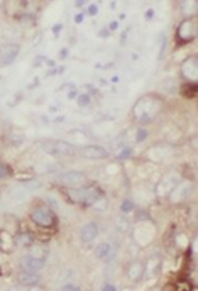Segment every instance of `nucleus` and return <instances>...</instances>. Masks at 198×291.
<instances>
[{
    "mask_svg": "<svg viewBox=\"0 0 198 291\" xmlns=\"http://www.w3.org/2000/svg\"><path fill=\"white\" fill-rule=\"evenodd\" d=\"M161 109V102L153 97V95H147V97L141 98L134 107V115H136L139 124H151L156 115Z\"/></svg>",
    "mask_w": 198,
    "mask_h": 291,
    "instance_id": "f257e3e1",
    "label": "nucleus"
},
{
    "mask_svg": "<svg viewBox=\"0 0 198 291\" xmlns=\"http://www.w3.org/2000/svg\"><path fill=\"white\" fill-rule=\"evenodd\" d=\"M68 197L75 203H82V205H95L98 200L104 198V192L97 184H85V187L78 188H68L66 190Z\"/></svg>",
    "mask_w": 198,
    "mask_h": 291,
    "instance_id": "f03ea898",
    "label": "nucleus"
},
{
    "mask_svg": "<svg viewBox=\"0 0 198 291\" xmlns=\"http://www.w3.org/2000/svg\"><path fill=\"white\" fill-rule=\"evenodd\" d=\"M41 149L50 154L51 157H71L78 154V149L73 144H69L66 141L60 139H47L41 142Z\"/></svg>",
    "mask_w": 198,
    "mask_h": 291,
    "instance_id": "7ed1b4c3",
    "label": "nucleus"
},
{
    "mask_svg": "<svg viewBox=\"0 0 198 291\" xmlns=\"http://www.w3.org/2000/svg\"><path fill=\"white\" fill-rule=\"evenodd\" d=\"M31 220L34 222L37 227L41 229H51L56 224V217L55 211L46 205H36V207L31 210Z\"/></svg>",
    "mask_w": 198,
    "mask_h": 291,
    "instance_id": "20e7f679",
    "label": "nucleus"
},
{
    "mask_svg": "<svg viewBox=\"0 0 198 291\" xmlns=\"http://www.w3.org/2000/svg\"><path fill=\"white\" fill-rule=\"evenodd\" d=\"M56 179H58V183L65 184V187H68V188H78V187H83L88 178L83 171L69 169V171H63Z\"/></svg>",
    "mask_w": 198,
    "mask_h": 291,
    "instance_id": "39448f33",
    "label": "nucleus"
},
{
    "mask_svg": "<svg viewBox=\"0 0 198 291\" xmlns=\"http://www.w3.org/2000/svg\"><path fill=\"white\" fill-rule=\"evenodd\" d=\"M196 36V19H185L183 22L178 25V31H176V38L180 42H190L193 41Z\"/></svg>",
    "mask_w": 198,
    "mask_h": 291,
    "instance_id": "423d86ee",
    "label": "nucleus"
},
{
    "mask_svg": "<svg viewBox=\"0 0 198 291\" xmlns=\"http://www.w3.org/2000/svg\"><path fill=\"white\" fill-rule=\"evenodd\" d=\"M191 192H193V184H191V181H183V179H180L178 184L173 188V192H171L168 197L173 203H181L190 197Z\"/></svg>",
    "mask_w": 198,
    "mask_h": 291,
    "instance_id": "0eeeda50",
    "label": "nucleus"
},
{
    "mask_svg": "<svg viewBox=\"0 0 198 291\" xmlns=\"http://www.w3.org/2000/svg\"><path fill=\"white\" fill-rule=\"evenodd\" d=\"M19 49L20 47L15 42H5V44L0 46V65L2 66L12 65L19 55Z\"/></svg>",
    "mask_w": 198,
    "mask_h": 291,
    "instance_id": "6e6552de",
    "label": "nucleus"
},
{
    "mask_svg": "<svg viewBox=\"0 0 198 291\" xmlns=\"http://www.w3.org/2000/svg\"><path fill=\"white\" fill-rule=\"evenodd\" d=\"M78 154L85 157V160H107L109 157V151L102 146H95V144H88V146H83L78 149Z\"/></svg>",
    "mask_w": 198,
    "mask_h": 291,
    "instance_id": "1a4fd4ad",
    "label": "nucleus"
},
{
    "mask_svg": "<svg viewBox=\"0 0 198 291\" xmlns=\"http://www.w3.org/2000/svg\"><path fill=\"white\" fill-rule=\"evenodd\" d=\"M180 179L181 178L178 176V174H175V173L166 174V176L158 184V195H159V197H166V195H169L171 192H173V188L178 184Z\"/></svg>",
    "mask_w": 198,
    "mask_h": 291,
    "instance_id": "9d476101",
    "label": "nucleus"
},
{
    "mask_svg": "<svg viewBox=\"0 0 198 291\" xmlns=\"http://www.w3.org/2000/svg\"><path fill=\"white\" fill-rule=\"evenodd\" d=\"M181 75L185 76L186 83L191 82V83H196V75H198V63H196V56H191L188 58L183 66H181Z\"/></svg>",
    "mask_w": 198,
    "mask_h": 291,
    "instance_id": "9b49d317",
    "label": "nucleus"
},
{
    "mask_svg": "<svg viewBox=\"0 0 198 291\" xmlns=\"http://www.w3.org/2000/svg\"><path fill=\"white\" fill-rule=\"evenodd\" d=\"M44 264L46 261H42V259H37V257H33V256H24L20 259V268H22V271L26 273H39L44 269Z\"/></svg>",
    "mask_w": 198,
    "mask_h": 291,
    "instance_id": "f8f14e48",
    "label": "nucleus"
},
{
    "mask_svg": "<svg viewBox=\"0 0 198 291\" xmlns=\"http://www.w3.org/2000/svg\"><path fill=\"white\" fill-rule=\"evenodd\" d=\"M98 235V225L97 222H88L82 227L80 230V239H82L83 244H92V242L97 239Z\"/></svg>",
    "mask_w": 198,
    "mask_h": 291,
    "instance_id": "ddd939ff",
    "label": "nucleus"
},
{
    "mask_svg": "<svg viewBox=\"0 0 198 291\" xmlns=\"http://www.w3.org/2000/svg\"><path fill=\"white\" fill-rule=\"evenodd\" d=\"M117 254V246H114L112 242H100V244L95 247V256L98 259H104V261H112Z\"/></svg>",
    "mask_w": 198,
    "mask_h": 291,
    "instance_id": "4468645a",
    "label": "nucleus"
},
{
    "mask_svg": "<svg viewBox=\"0 0 198 291\" xmlns=\"http://www.w3.org/2000/svg\"><path fill=\"white\" fill-rule=\"evenodd\" d=\"M142 276H144V264L139 261L131 262L129 268H127V278H129V281H139V279H142Z\"/></svg>",
    "mask_w": 198,
    "mask_h": 291,
    "instance_id": "2eb2a0df",
    "label": "nucleus"
},
{
    "mask_svg": "<svg viewBox=\"0 0 198 291\" xmlns=\"http://www.w3.org/2000/svg\"><path fill=\"white\" fill-rule=\"evenodd\" d=\"M39 274L36 273H26L22 271L19 274V283L24 284V286H36L37 283H39Z\"/></svg>",
    "mask_w": 198,
    "mask_h": 291,
    "instance_id": "dca6fc26",
    "label": "nucleus"
},
{
    "mask_svg": "<svg viewBox=\"0 0 198 291\" xmlns=\"http://www.w3.org/2000/svg\"><path fill=\"white\" fill-rule=\"evenodd\" d=\"M159 264H161L159 257H156V256L149 257V261L144 264V274H147V276H154V274L159 271Z\"/></svg>",
    "mask_w": 198,
    "mask_h": 291,
    "instance_id": "f3484780",
    "label": "nucleus"
},
{
    "mask_svg": "<svg viewBox=\"0 0 198 291\" xmlns=\"http://www.w3.org/2000/svg\"><path fill=\"white\" fill-rule=\"evenodd\" d=\"M29 256H33V257H37V259H42V261H46V257H47V249H46V247H42V246H37V247H34L33 251H31Z\"/></svg>",
    "mask_w": 198,
    "mask_h": 291,
    "instance_id": "a211bd4d",
    "label": "nucleus"
},
{
    "mask_svg": "<svg viewBox=\"0 0 198 291\" xmlns=\"http://www.w3.org/2000/svg\"><path fill=\"white\" fill-rule=\"evenodd\" d=\"M17 242H19L20 246L29 247V246H33V244H34V239H33V235H31L29 232H24V234H20V235H19Z\"/></svg>",
    "mask_w": 198,
    "mask_h": 291,
    "instance_id": "6ab92c4d",
    "label": "nucleus"
},
{
    "mask_svg": "<svg viewBox=\"0 0 198 291\" xmlns=\"http://www.w3.org/2000/svg\"><path fill=\"white\" fill-rule=\"evenodd\" d=\"M77 103L80 105V107H87V105L90 103V97H88V95H85V93L78 95V97H77Z\"/></svg>",
    "mask_w": 198,
    "mask_h": 291,
    "instance_id": "aec40b11",
    "label": "nucleus"
},
{
    "mask_svg": "<svg viewBox=\"0 0 198 291\" xmlns=\"http://www.w3.org/2000/svg\"><path fill=\"white\" fill-rule=\"evenodd\" d=\"M117 230H120V232H127L129 230V222H127L126 219H120V220H117Z\"/></svg>",
    "mask_w": 198,
    "mask_h": 291,
    "instance_id": "412c9836",
    "label": "nucleus"
},
{
    "mask_svg": "<svg viewBox=\"0 0 198 291\" xmlns=\"http://www.w3.org/2000/svg\"><path fill=\"white\" fill-rule=\"evenodd\" d=\"M10 174V168L7 165H4V163H0V179L7 178Z\"/></svg>",
    "mask_w": 198,
    "mask_h": 291,
    "instance_id": "4be33fe9",
    "label": "nucleus"
},
{
    "mask_svg": "<svg viewBox=\"0 0 198 291\" xmlns=\"http://www.w3.org/2000/svg\"><path fill=\"white\" fill-rule=\"evenodd\" d=\"M147 137V130L146 129H139L137 132V142H142Z\"/></svg>",
    "mask_w": 198,
    "mask_h": 291,
    "instance_id": "5701e85b",
    "label": "nucleus"
},
{
    "mask_svg": "<svg viewBox=\"0 0 198 291\" xmlns=\"http://www.w3.org/2000/svg\"><path fill=\"white\" fill-rule=\"evenodd\" d=\"M87 12H88L90 15H97V12H98V7H97V5H95V4H92V5H88Z\"/></svg>",
    "mask_w": 198,
    "mask_h": 291,
    "instance_id": "b1692460",
    "label": "nucleus"
},
{
    "mask_svg": "<svg viewBox=\"0 0 198 291\" xmlns=\"http://www.w3.org/2000/svg\"><path fill=\"white\" fill-rule=\"evenodd\" d=\"M61 291H82L78 286H75V284H65Z\"/></svg>",
    "mask_w": 198,
    "mask_h": 291,
    "instance_id": "393cba45",
    "label": "nucleus"
},
{
    "mask_svg": "<svg viewBox=\"0 0 198 291\" xmlns=\"http://www.w3.org/2000/svg\"><path fill=\"white\" fill-rule=\"evenodd\" d=\"M102 291H117L114 284H110V283H105L104 286H102Z\"/></svg>",
    "mask_w": 198,
    "mask_h": 291,
    "instance_id": "a878e982",
    "label": "nucleus"
},
{
    "mask_svg": "<svg viewBox=\"0 0 198 291\" xmlns=\"http://www.w3.org/2000/svg\"><path fill=\"white\" fill-rule=\"evenodd\" d=\"M131 207H132V203H131V202H124V205H122V210L127 211V210H129Z\"/></svg>",
    "mask_w": 198,
    "mask_h": 291,
    "instance_id": "bb28decb",
    "label": "nucleus"
},
{
    "mask_svg": "<svg viewBox=\"0 0 198 291\" xmlns=\"http://www.w3.org/2000/svg\"><path fill=\"white\" fill-rule=\"evenodd\" d=\"M82 20H83V14H77V15H75V22H82Z\"/></svg>",
    "mask_w": 198,
    "mask_h": 291,
    "instance_id": "cd10ccee",
    "label": "nucleus"
},
{
    "mask_svg": "<svg viewBox=\"0 0 198 291\" xmlns=\"http://www.w3.org/2000/svg\"><path fill=\"white\" fill-rule=\"evenodd\" d=\"M107 34H109V31H102V33H100L102 38H107Z\"/></svg>",
    "mask_w": 198,
    "mask_h": 291,
    "instance_id": "c85d7f7f",
    "label": "nucleus"
},
{
    "mask_svg": "<svg viewBox=\"0 0 198 291\" xmlns=\"http://www.w3.org/2000/svg\"><path fill=\"white\" fill-rule=\"evenodd\" d=\"M31 291H44L42 288H34V286H31Z\"/></svg>",
    "mask_w": 198,
    "mask_h": 291,
    "instance_id": "c756f323",
    "label": "nucleus"
},
{
    "mask_svg": "<svg viewBox=\"0 0 198 291\" xmlns=\"http://www.w3.org/2000/svg\"><path fill=\"white\" fill-rule=\"evenodd\" d=\"M115 28H117V22H112V24H110V29H112V31H114Z\"/></svg>",
    "mask_w": 198,
    "mask_h": 291,
    "instance_id": "7c9ffc66",
    "label": "nucleus"
},
{
    "mask_svg": "<svg viewBox=\"0 0 198 291\" xmlns=\"http://www.w3.org/2000/svg\"><path fill=\"white\" fill-rule=\"evenodd\" d=\"M12 291H17V289H12Z\"/></svg>",
    "mask_w": 198,
    "mask_h": 291,
    "instance_id": "2f4dec72",
    "label": "nucleus"
}]
</instances>
